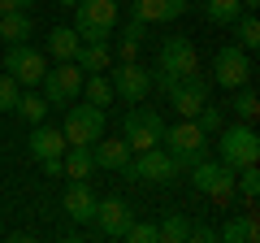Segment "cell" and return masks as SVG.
Segmentation results:
<instances>
[{
  "label": "cell",
  "mask_w": 260,
  "mask_h": 243,
  "mask_svg": "<svg viewBox=\"0 0 260 243\" xmlns=\"http://www.w3.org/2000/svg\"><path fill=\"white\" fill-rule=\"evenodd\" d=\"M200 70V52H195V44L186 35H169L165 44H160L156 52V70H152V87H160V92H169V87L178 83V78L195 74Z\"/></svg>",
  "instance_id": "6da1fadb"
},
{
  "label": "cell",
  "mask_w": 260,
  "mask_h": 243,
  "mask_svg": "<svg viewBox=\"0 0 260 243\" xmlns=\"http://www.w3.org/2000/svg\"><path fill=\"white\" fill-rule=\"evenodd\" d=\"M217 157H221L230 169L256 165V161H260V139H256V126H247V122H225L221 131H217Z\"/></svg>",
  "instance_id": "7a4b0ae2"
},
{
  "label": "cell",
  "mask_w": 260,
  "mask_h": 243,
  "mask_svg": "<svg viewBox=\"0 0 260 243\" xmlns=\"http://www.w3.org/2000/svg\"><path fill=\"white\" fill-rule=\"evenodd\" d=\"M160 143H165V148L174 152L178 169H191L195 161H200V157L208 152V135L200 131V122H195V117H182V122H174V126H165Z\"/></svg>",
  "instance_id": "3957f363"
},
{
  "label": "cell",
  "mask_w": 260,
  "mask_h": 243,
  "mask_svg": "<svg viewBox=\"0 0 260 243\" xmlns=\"http://www.w3.org/2000/svg\"><path fill=\"white\" fill-rule=\"evenodd\" d=\"M191 183H195V191L204 200H213V204H230L234 200V169L225 165V161H195L191 165Z\"/></svg>",
  "instance_id": "277c9868"
},
{
  "label": "cell",
  "mask_w": 260,
  "mask_h": 243,
  "mask_svg": "<svg viewBox=\"0 0 260 243\" xmlns=\"http://www.w3.org/2000/svg\"><path fill=\"white\" fill-rule=\"evenodd\" d=\"M113 26H117V0H78L74 5V31L83 44L109 39Z\"/></svg>",
  "instance_id": "5b68a950"
},
{
  "label": "cell",
  "mask_w": 260,
  "mask_h": 243,
  "mask_svg": "<svg viewBox=\"0 0 260 243\" xmlns=\"http://www.w3.org/2000/svg\"><path fill=\"white\" fill-rule=\"evenodd\" d=\"M251 78H256V61H251V52L239 48V44H225L221 52H217V61H213V83L225 87V92H234V87H247Z\"/></svg>",
  "instance_id": "8992f818"
},
{
  "label": "cell",
  "mask_w": 260,
  "mask_h": 243,
  "mask_svg": "<svg viewBox=\"0 0 260 243\" xmlns=\"http://www.w3.org/2000/svg\"><path fill=\"white\" fill-rule=\"evenodd\" d=\"M160 135H165V117L156 109H126V117H121V139L130 143V152L156 148Z\"/></svg>",
  "instance_id": "52a82bcc"
},
{
  "label": "cell",
  "mask_w": 260,
  "mask_h": 243,
  "mask_svg": "<svg viewBox=\"0 0 260 243\" xmlns=\"http://www.w3.org/2000/svg\"><path fill=\"white\" fill-rule=\"evenodd\" d=\"M61 135L65 143H95L104 135V109H95V104H65V117H61Z\"/></svg>",
  "instance_id": "ba28073f"
},
{
  "label": "cell",
  "mask_w": 260,
  "mask_h": 243,
  "mask_svg": "<svg viewBox=\"0 0 260 243\" xmlns=\"http://www.w3.org/2000/svg\"><path fill=\"white\" fill-rule=\"evenodd\" d=\"M182 174L178 169V161H174V152H165L156 143V148H148V152H135V161L126 165V178H139V183H174V178Z\"/></svg>",
  "instance_id": "9c48e42d"
},
{
  "label": "cell",
  "mask_w": 260,
  "mask_h": 243,
  "mask_svg": "<svg viewBox=\"0 0 260 243\" xmlns=\"http://www.w3.org/2000/svg\"><path fill=\"white\" fill-rule=\"evenodd\" d=\"M208 92H213V78H204V70H195V74L178 78L165 96H169V109H174L178 117H195V113L208 104Z\"/></svg>",
  "instance_id": "30bf717a"
},
{
  "label": "cell",
  "mask_w": 260,
  "mask_h": 243,
  "mask_svg": "<svg viewBox=\"0 0 260 243\" xmlns=\"http://www.w3.org/2000/svg\"><path fill=\"white\" fill-rule=\"evenodd\" d=\"M44 70H48L44 48H30L26 39H22V44H9V48H5V74H13L22 87H39Z\"/></svg>",
  "instance_id": "8fae6325"
},
{
  "label": "cell",
  "mask_w": 260,
  "mask_h": 243,
  "mask_svg": "<svg viewBox=\"0 0 260 243\" xmlns=\"http://www.w3.org/2000/svg\"><path fill=\"white\" fill-rule=\"evenodd\" d=\"M83 70L74 66V61H56V70H44V78H39V87H44V100L48 104H70L78 100V92H83Z\"/></svg>",
  "instance_id": "7c38bea8"
},
{
  "label": "cell",
  "mask_w": 260,
  "mask_h": 243,
  "mask_svg": "<svg viewBox=\"0 0 260 243\" xmlns=\"http://www.w3.org/2000/svg\"><path fill=\"white\" fill-rule=\"evenodd\" d=\"M109 83H113V96H121L126 104H143L152 92V70L139 66V61H117V66H109Z\"/></svg>",
  "instance_id": "4fadbf2b"
},
{
  "label": "cell",
  "mask_w": 260,
  "mask_h": 243,
  "mask_svg": "<svg viewBox=\"0 0 260 243\" xmlns=\"http://www.w3.org/2000/svg\"><path fill=\"white\" fill-rule=\"evenodd\" d=\"M95 230L104 234V239H121V230H126V222H130V204L126 200H117V196H104V200H95Z\"/></svg>",
  "instance_id": "5bb4252c"
},
{
  "label": "cell",
  "mask_w": 260,
  "mask_h": 243,
  "mask_svg": "<svg viewBox=\"0 0 260 243\" xmlns=\"http://www.w3.org/2000/svg\"><path fill=\"white\" fill-rule=\"evenodd\" d=\"M61 204H65V213L74 217V222H91L95 217V191L87 187V178H70V183H65Z\"/></svg>",
  "instance_id": "9a60e30c"
},
{
  "label": "cell",
  "mask_w": 260,
  "mask_h": 243,
  "mask_svg": "<svg viewBox=\"0 0 260 243\" xmlns=\"http://www.w3.org/2000/svg\"><path fill=\"white\" fill-rule=\"evenodd\" d=\"M26 152H30L35 161L61 157V152H65V135H61V126H48V122H35V131L26 135Z\"/></svg>",
  "instance_id": "2e32d148"
},
{
  "label": "cell",
  "mask_w": 260,
  "mask_h": 243,
  "mask_svg": "<svg viewBox=\"0 0 260 243\" xmlns=\"http://www.w3.org/2000/svg\"><path fill=\"white\" fill-rule=\"evenodd\" d=\"M186 9H191L186 0H130V13L143 18L148 26H152V22H178Z\"/></svg>",
  "instance_id": "e0dca14e"
},
{
  "label": "cell",
  "mask_w": 260,
  "mask_h": 243,
  "mask_svg": "<svg viewBox=\"0 0 260 243\" xmlns=\"http://www.w3.org/2000/svg\"><path fill=\"white\" fill-rule=\"evenodd\" d=\"M74 66L83 70V74H104V70L113 66V39H91V44H78Z\"/></svg>",
  "instance_id": "ac0fdd59"
},
{
  "label": "cell",
  "mask_w": 260,
  "mask_h": 243,
  "mask_svg": "<svg viewBox=\"0 0 260 243\" xmlns=\"http://www.w3.org/2000/svg\"><path fill=\"white\" fill-rule=\"evenodd\" d=\"M91 157H95V165L100 169H113V174H126V165H130V143L126 139H95L91 143Z\"/></svg>",
  "instance_id": "d6986e66"
},
{
  "label": "cell",
  "mask_w": 260,
  "mask_h": 243,
  "mask_svg": "<svg viewBox=\"0 0 260 243\" xmlns=\"http://www.w3.org/2000/svg\"><path fill=\"white\" fill-rule=\"evenodd\" d=\"M78 31L74 26H52L48 31V44H44V56H52V61H74V52H78Z\"/></svg>",
  "instance_id": "ffe728a7"
},
{
  "label": "cell",
  "mask_w": 260,
  "mask_h": 243,
  "mask_svg": "<svg viewBox=\"0 0 260 243\" xmlns=\"http://www.w3.org/2000/svg\"><path fill=\"white\" fill-rule=\"evenodd\" d=\"M35 35V18H30V9H9L0 13V39L5 44H22V39Z\"/></svg>",
  "instance_id": "44dd1931"
},
{
  "label": "cell",
  "mask_w": 260,
  "mask_h": 243,
  "mask_svg": "<svg viewBox=\"0 0 260 243\" xmlns=\"http://www.w3.org/2000/svg\"><path fill=\"white\" fill-rule=\"evenodd\" d=\"M61 165H65V178H91V169H95L91 143H65Z\"/></svg>",
  "instance_id": "7402d4cb"
},
{
  "label": "cell",
  "mask_w": 260,
  "mask_h": 243,
  "mask_svg": "<svg viewBox=\"0 0 260 243\" xmlns=\"http://www.w3.org/2000/svg\"><path fill=\"white\" fill-rule=\"evenodd\" d=\"M225 109L234 113V122H247V126H256V117H260V96H256V87H234L230 92V104Z\"/></svg>",
  "instance_id": "603a6c76"
},
{
  "label": "cell",
  "mask_w": 260,
  "mask_h": 243,
  "mask_svg": "<svg viewBox=\"0 0 260 243\" xmlns=\"http://www.w3.org/2000/svg\"><path fill=\"white\" fill-rule=\"evenodd\" d=\"M78 96H87V104H95V109H109V104L117 100V96H113V83H109V70H104V74H87Z\"/></svg>",
  "instance_id": "cb8c5ba5"
},
{
  "label": "cell",
  "mask_w": 260,
  "mask_h": 243,
  "mask_svg": "<svg viewBox=\"0 0 260 243\" xmlns=\"http://www.w3.org/2000/svg\"><path fill=\"white\" fill-rule=\"evenodd\" d=\"M230 26H234V35H239V39H234L239 48H247V52H256V48H260V22H256V9H243L239 18L230 22Z\"/></svg>",
  "instance_id": "d4e9b609"
},
{
  "label": "cell",
  "mask_w": 260,
  "mask_h": 243,
  "mask_svg": "<svg viewBox=\"0 0 260 243\" xmlns=\"http://www.w3.org/2000/svg\"><path fill=\"white\" fill-rule=\"evenodd\" d=\"M48 109H52V104L44 100V92H30V87L18 96V104H13V113H18V117H26L30 126H35V122H44V113H48Z\"/></svg>",
  "instance_id": "484cf974"
},
{
  "label": "cell",
  "mask_w": 260,
  "mask_h": 243,
  "mask_svg": "<svg viewBox=\"0 0 260 243\" xmlns=\"http://www.w3.org/2000/svg\"><path fill=\"white\" fill-rule=\"evenodd\" d=\"M191 239V222H186L182 213H169L165 222L156 226V243H186Z\"/></svg>",
  "instance_id": "4316f807"
},
{
  "label": "cell",
  "mask_w": 260,
  "mask_h": 243,
  "mask_svg": "<svg viewBox=\"0 0 260 243\" xmlns=\"http://www.w3.org/2000/svg\"><path fill=\"white\" fill-rule=\"evenodd\" d=\"M239 13H243V0H204V18L213 26H230Z\"/></svg>",
  "instance_id": "83f0119b"
},
{
  "label": "cell",
  "mask_w": 260,
  "mask_h": 243,
  "mask_svg": "<svg viewBox=\"0 0 260 243\" xmlns=\"http://www.w3.org/2000/svg\"><path fill=\"white\" fill-rule=\"evenodd\" d=\"M121 239H130V243H156V222H135V217H130L126 230H121Z\"/></svg>",
  "instance_id": "f1b7e54d"
},
{
  "label": "cell",
  "mask_w": 260,
  "mask_h": 243,
  "mask_svg": "<svg viewBox=\"0 0 260 243\" xmlns=\"http://www.w3.org/2000/svg\"><path fill=\"white\" fill-rule=\"evenodd\" d=\"M195 122H200V131L204 135H217L225 126V109H213V104H204V109L195 113Z\"/></svg>",
  "instance_id": "f546056e"
},
{
  "label": "cell",
  "mask_w": 260,
  "mask_h": 243,
  "mask_svg": "<svg viewBox=\"0 0 260 243\" xmlns=\"http://www.w3.org/2000/svg\"><path fill=\"white\" fill-rule=\"evenodd\" d=\"M18 96H22V83L13 74H0V113H9L18 104Z\"/></svg>",
  "instance_id": "4dcf8cb0"
},
{
  "label": "cell",
  "mask_w": 260,
  "mask_h": 243,
  "mask_svg": "<svg viewBox=\"0 0 260 243\" xmlns=\"http://www.w3.org/2000/svg\"><path fill=\"white\" fill-rule=\"evenodd\" d=\"M113 56H117V61H139V39L121 35L117 44H113Z\"/></svg>",
  "instance_id": "1f68e13d"
},
{
  "label": "cell",
  "mask_w": 260,
  "mask_h": 243,
  "mask_svg": "<svg viewBox=\"0 0 260 243\" xmlns=\"http://www.w3.org/2000/svg\"><path fill=\"white\" fill-rule=\"evenodd\" d=\"M143 31H148V22H143V18H135V13H130V22H126V26H121V35H130V39H143Z\"/></svg>",
  "instance_id": "d6a6232c"
},
{
  "label": "cell",
  "mask_w": 260,
  "mask_h": 243,
  "mask_svg": "<svg viewBox=\"0 0 260 243\" xmlns=\"http://www.w3.org/2000/svg\"><path fill=\"white\" fill-rule=\"evenodd\" d=\"M39 169H44L48 178H65V165H61V157H48V161H39Z\"/></svg>",
  "instance_id": "836d02e7"
},
{
  "label": "cell",
  "mask_w": 260,
  "mask_h": 243,
  "mask_svg": "<svg viewBox=\"0 0 260 243\" xmlns=\"http://www.w3.org/2000/svg\"><path fill=\"white\" fill-rule=\"evenodd\" d=\"M191 239H195V243H208V239H217V230H208L204 222H195V226H191Z\"/></svg>",
  "instance_id": "e575fe53"
},
{
  "label": "cell",
  "mask_w": 260,
  "mask_h": 243,
  "mask_svg": "<svg viewBox=\"0 0 260 243\" xmlns=\"http://www.w3.org/2000/svg\"><path fill=\"white\" fill-rule=\"evenodd\" d=\"M35 0H0V13H9V9H30Z\"/></svg>",
  "instance_id": "d590c367"
},
{
  "label": "cell",
  "mask_w": 260,
  "mask_h": 243,
  "mask_svg": "<svg viewBox=\"0 0 260 243\" xmlns=\"http://www.w3.org/2000/svg\"><path fill=\"white\" fill-rule=\"evenodd\" d=\"M256 5H260V0H243V9H256Z\"/></svg>",
  "instance_id": "8d00e7d4"
},
{
  "label": "cell",
  "mask_w": 260,
  "mask_h": 243,
  "mask_svg": "<svg viewBox=\"0 0 260 243\" xmlns=\"http://www.w3.org/2000/svg\"><path fill=\"white\" fill-rule=\"evenodd\" d=\"M56 5H70V9H74V5H78V0H56Z\"/></svg>",
  "instance_id": "74e56055"
},
{
  "label": "cell",
  "mask_w": 260,
  "mask_h": 243,
  "mask_svg": "<svg viewBox=\"0 0 260 243\" xmlns=\"http://www.w3.org/2000/svg\"><path fill=\"white\" fill-rule=\"evenodd\" d=\"M186 5H195V0H186Z\"/></svg>",
  "instance_id": "f35d334b"
}]
</instances>
